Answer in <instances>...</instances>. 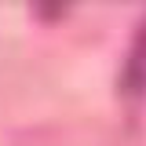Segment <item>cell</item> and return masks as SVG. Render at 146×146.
Instances as JSON below:
<instances>
[{
	"label": "cell",
	"instance_id": "1",
	"mask_svg": "<svg viewBox=\"0 0 146 146\" xmlns=\"http://www.w3.org/2000/svg\"><path fill=\"white\" fill-rule=\"evenodd\" d=\"M121 88L128 95H146V22L131 40V51L124 58V73H121Z\"/></svg>",
	"mask_w": 146,
	"mask_h": 146
}]
</instances>
